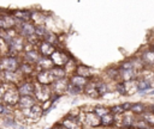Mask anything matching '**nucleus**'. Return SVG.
I'll return each instance as SVG.
<instances>
[{"mask_svg":"<svg viewBox=\"0 0 154 129\" xmlns=\"http://www.w3.org/2000/svg\"><path fill=\"white\" fill-rule=\"evenodd\" d=\"M4 100L8 105H12V104L18 103V100H19V92H18V90H16L14 87H12L10 91H6L4 93Z\"/></svg>","mask_w":154,"mask_h":129,"instance_id":"nucleus-1","label":"nucleus"},{"mask_svg":"<svg viewBox=\"0 0 154 129\" xmlns=\"http://www.w3.org/2000/svg\"><path fill=\"white\" fill-rule=\"evenodd\" d=\"M18 63H17V60L14 57H4L1 59L0 61V68L5 69L6 72H13L16 68H17Z\"/></svg>","mask_w":154,"mask_h":129,"instance_id":"nucleus-2","label":"nucleus"},{"mask_svg":"<svg viewBox=\"0 0 154 129\" xmlns=\"http://www.w3.org/2000/svg\"><path fill=\"white\" fill-rule=\"evenodd\" d=\"M83 122L89 124V125H99L101 123V118L95 113V112H88V113H84V117H83Z\"/></svg>","mask_w":154,"mask_h":129,"instance_id":"nucleus-3","label":"nucleus"},{"mask_svg":"<svg viewBox=\"0 0 154 129\" xmlns=\"http://www.w3.org/2000/svg\"><path fill=\"white\" fill-rule=\"evenodd\" d=\"M51 60L53 61V63H55L58 67H60V66L67 63L69 57H67L65 54L60 53V51H54L53 55H52V59H51Z\"/></svg>","mask_w":154,"mask_h":129,"instance_id":"nucleus-4","label":"nucleus"},{"mask_svg":"<svg viewBox=\"0 0 154 129\" xmlns=\"http://www.w3.org/2000/svg\"><path fill=\"white\" fill-rule=\"evenodd\" d=\"M141 60H142L144 67H153L154 66V51H152V50L144 51L141 56Z\"/></svg>","mask_w":154,"mask_h":129,"instance_id":"nucleus-5","label":"nucleus"},{"mask_svg":"<svg viewBox=\"0 0 154 129\" xmlns=\"http://www.w3.org/2000/svg\"><path fill=\"white\" fill-rule=\"evenodd\" d=\"M18 105L20 108H23V109H28L29 110L31 106L35 105V102H34L32 97H30V96H20L19 100H18Z\"/></svg>","mask_w":154,"mask_h":129,"instance_id":"nucleus-6","label":"nucleus"},{"mask_svg":"<svg viewBox=\"0 0 154 129\" xmlns=\"http://www.w3.org/2000/svg\"><path fill=\"white\" fill-rule=\"evenodd\" d=\"M35 92H36V96L40 100H47L49 98L48 87L45 85H41V86H38V88H35Z\"/></svg>","mask_w":154,"mask_h":129,"instance_id":"nucleus-7","label":"nucleus"},{"mask_svg":"<svg viewBox=\"0 0 154 129\" xmlns=\"http://www.w3.org/2000/svg\"><path fill=\"white\" fill-rule=\"evenodd\" d=\"M137 88H138V92L141 93H144L147 92L149 88H152V85H150V81L146 78H141L137 80Z\"/></svg>","mask_w":154,"mask_h":129,"instance_id":"nucleus-8","label":"nucleus"},{"mask_svg":"<svg viewBox=\"0 0 154 129\" xmlns=\"http://www.w3.org/2000/svg\"><path fill=\"white\" fill-rule=\"evenodd\" d=\"M37 80H38L42 85H47V84L52 82V80H54V78L52 76L51 72H48V70H43L42 73H40V74L37 75Z\"/></svg>","mask_w":154,"mask_h":129,"instance_id":"nucleus-9","label":"nucleus"},{"mask_svg":"<svg viewBox=\"0 0 154 129\" xmlns=\"http://www.w3.org/2000/svg\"><path fill=\"white\" fill-rule=\"evenodd\" d=\"M35 91V87L31 84H23L18 87V92L20 96H30Z\"/></svg>","mask_w":154,"mask_h":129,"instance_id":"nucleus-10","label":"nucleus"},{"mask_svg":"<svg viewBox=\"0 0 154 129\" xmlns=\"http://www.w3.org/2000/svg\"><path fill=\"white\" fill-rule=\"evenodd\" d=\"M63 125H64L66 129H78L79 123H78V119H77V118L70 116V117H67V118L64 121Z\"/></svg>","mask_w":154,"mask_h":129,"instance_id":"nucleus-11","label":"nucleus"},{"mask_svg":"<svg viewBox=\"0 0 154 129\" xmlns=\"http://www.w3.org/2000/svg\"><path fill=\"white\" fill-rule=\"evenodd\" d=\"M140 119L143 121V122H146L148 125L154 127V112H152V111L150 112L144 111L143 113L140 115Z\"/></svg>","mask_w":154,"mask_h":129,"instance_id":"nucleus-12","label":"nucleus"},{"mask_svg":"<svg viewBox=\"0 0 154 129\" xmlns=\"http://www.w3.org/2000/svg\"><path fill=\"white\" fill-rule=\"evenodd\" d=\"M40 51H41V54L43 55V57H46V56H48V55H53L54 48L52 47V44H49V43H47V42H43V43L40 45Z\"/></svg>","mask_w":154,"mask_h":129,"instance_id":"nucleus-13","label":"nucleus"},{"mask_svg":"<svg viewBox=\"0 0 154 129\" xmlns=\"http://www.w3.org/2000/svg\"><path fill=\"white\" fill-rule=\"evenodd\" d=\"M14 25V19L11 17H4L0 19V27L4 30H10Z\"/></svg>","mask_w":154,"mask_h":129,"instance_id":"nucleus-14","label":"nucleus"},{"mask_svg":"<svg viewBox=\"0 0 154 129\" xmlns=\"http://www.w3.org/2000/svg\"><path fill=\"white\" fill-rule=\"evenodd\" d=\"M20 31L24 36H31L35 33V27L32 26V24H29V23H23L22 24V27H20Z\"/></svg>","mask_w":154,"mask_h":129,"instance_id":"nucleus-15","label":"nucleus"},{"mask_svg":"<svg viewBox=\"0 0 154 129\" xmlns=\"http://www.w3.org/2000/svg\"><path fill=\"white\" fill-rule=\"evenodd\" d=\"M38 66H40V68H42V69H45V70H46V69H47V70H48V69L51 70V69L53 68V67H52V66H53V61H52L51 59H48V57H41L40 61H38Z\"/></svg>","mask_w":154,"mask_h":129,"instance_id":"nucleus-16","label":"nucleus"},{"mask_svg":"<svg viewBox=\"0 0 154 129\" xmlns=\"http://www.w3.org/2000/svg\"><path fill=\"white\" fill-rule=\"evenodd\" d=\"M85 93H87L89 97H91V98H96V97L100 96L99 92H97V88H96V85H95V84H89V85H87V87H85Z\"/></svg>","mask_w":154,"mask_h":129,"instance_id":"nucleus-17","label":"nucleus"},{"mask_svg":"<svg viewBox=\"0 0 154 129\" xmlns=\"http://www.w3.org/2000/svg\"><path fill=\"white\" fill-rule=\"evenodd\" d=\"M146 105L143 104V103H134L132 104V106H131V112H134V113H136V115H141V113H143L144 111H146Z\"/></svg>","mask_w":154,"mask_h":129,"instance_id":"nucleus-18","label":"nucleus"},{"mask_svg":"<svg viewBox=\"0 0 154 129\" xmlns=\"http://www.w3.org/2000/svg\"><path fill=\"white\" fill-rule=\"evenodd\" d=\"M71 84H72L73 86H77V87L81 88L82 86L87 85V79L83 78V76H79V75H75V76H72V79H71Z\"/></svg>","mask_w":154,"mask_h":129,"instance_id":"nucleus-19","label":"nucleus"},{"mask_svg":"<svg viewBox=\"0 0 154 129\" xmlns=\"http://www.w3.org/2000/svg\"><path fill=\"white\" fill-rule=\"evenodd\" d=\"M49 72H51V74H52V76L54 79H59V80L65 75V72H64V69L61 67H53Z\"/></svg>","mask_w":154,"mask_h":129,"instance_id":"nucleus-20","label":"nucleus"},{"mask_svg":"<svg viewBox=\"0 0 154 129\" xmlns=\"http://www.w3.org/2000/svg\"><path fill=\"white\" fill-rule=\"evenodd\" d=\"M41 113H42V109H41V106L37 105V104H35L34 106H31V108L29 109V116L32 117V118L40 117Z\"/></svg>","mask_w":154,"mask_h":129,"instance_id":"nucleus-21","label":"nucleus"},{"mask_svg":"<svg viewBox=\"0 0 154 129\" xmlns=\"http://www.w3.org/2000/svg\"><path fill=\"white\" fill-rule=\"evenodd\" d=\"M22 47H23L22 41H20L18 37H16L14 39H12V41L10 42V49H11L12 51H18V50L22 49Z\"/></svg>","mask_w":154,"mask_h":129,"instance_id":"nucleus-22","label":"nucleus"},{"mask_svg":"<svg viewBox=\"0 0 154 129\" xmlns=\"http://www.w3.org/2000/svg\"><path fill=\"white\" fill-rule=\"evenodd\" d=\"M76 72H77V75L83 76V78H87L90 74V69L88 67H85V66H78L77 69H76Z\"/></svg>","mask_w":154,"mask_h":129,"instance_id":"nucleus-23","label":"nucleus"},{"mask_svg":"<svg viewBox=\"0 0 154 129\" xmlns=\"http://www.w3.org/2000/svg\"><path fill=\"white\" fill-rule=\"evenodd\" d=\"M114 123V115L113 113H108L103 117H101V124L103 125H112Z\"/></svg>","mask_w":154,"mask_h":129,"instance_id":"nucleus-24","label":"nucleus"},{"mask_svg":"<svg viewBox=\"0 0 154 129\" xmlns=\"http://www.w3.org/2000/svg\"><path fill=\"white\" fill-rule=\"evenodd\" d=\"M94 112H95V113L101 118V117H103V116H106V115L111 113V110H109V109H107V108H103V106H97V108H95Z\"/></svg>","mask_w":154,"mask_h":129,"instance_id":"nucleus-25","label":"nucleus"},{"mask_svg":"<svg viewBox=\"0 0 154 129\" xmlns=\"http://www.w3.org/2000/svg\"><path fill=\"white\" fill-rule=\"evenodd\" d=\"M134 128H136V129H154L153 127L148 125L146 122H143V121H141V119L135 122V124H134Z\"/></svg>","mask_w":154,"mask_h":129,"instance_id":"nucleus-26","label":"nucleus"},{"mask_svg":"<svg viewBox=\"0 0 154 129\" xmlns=\"http://www.w3.org/2000/svg\"><path fill=\"white\" fill-rule=\"evenodd\" d=\"M26 59L29 60V61H31V62H34V61H40V56H38V54L36 53V51H29V53H26Z\"/></svg>","mask_w":154,"mask_h":129,"instance_id":"nucleus-27","label":"nucleus"},{"mask_svg":"<svg viewBox=\"0 0 154 129\" xmlns=\"http://www.w3.org/2000/svg\"><path fill=\"white\" fill-rule=\"evenodd\" d=\"M14 14L17 18L24 19V20L29 19V17H30V12H28V11H17V12H14Z\"/></svg>","mask_w":154,"mask_h":129,"instance_id":"nucleus-28","label":"nucleus"},{"mask_svg":"<svg viewBox=\"0 0 154 129\" xmlns=\"http://www.w3.org/2000/svg\"><path fill=\"white\" fill-rule=\"evenodd\" d=\"M96 88H97L99 94H105L106 92H108V86H107L106 84H103V82L97 84V85H96Z\"/></svg>","mask_w":154,"mask_h":129,"instance_id":"nucleus-29","label":"nucleus"},{"mask_svg":"<svg viewBox=\"0 0 154 129\" xmlns=\"http://www.w3.org/2000/svg\"><path fill=\"white\" fill-rule=\"evenodd\" d=\"M111 112L116 116V115H122L123 112H124V109H123V106H122V104L120 105H116V106H112L111 109Z\"/></svg>","mask_w":154,"mask_h":129,"instance_id":"nucleus-30","label":"nucleus"},{"mask_svg":"<svg viewBox=\"0 0 154 129\" xmlns=\"http://www.w3.org/2000/svg\"><path fill=\"white\" fill-rule=\"evenodd\" d=\"M117 92L122 96H126V90H125V82H119L117 84V87H116Z\"/></svg>","mask_w":154,"mask_h":129,"instance_id":"nucleus-31","label":"nucleus"},{"mask_svg":"<svg viewBox=\"0 0 154 129\" xmlns=\"http://www.w3.org/2000/svg\"><path fill=\"white\" fill-rule=\"evenodd\" d=\"M35 32H36L38 36H43V35L46 36V35L48 33L43 26H37V27H35Z\"/></svg>","mask_w":154,"mask_h":129,"instance_id":"nucleus-32","label":"nucleus"},{"mask_svg":"<svg viewBox=\"0 0 154 129\" xmlns=\"http://www.w3.org/2000/svg\"><path fill=\"white\" fill-rule=\"evenodd\" d=\"M79 91H81V88L77 87V86H73L72 84L69 85V87H67V92H70V93H72V94H76V93H78Z\"/></svg>","mask_w":154,"mask_h":129,"instance_id":"nucleus-33","label":"nucleus"},{"mask_svg":"<svg viewBox=\"0 0 154 129\" xmlns=\"http://www.w3.org/2000/svg\"><path fill=\"white\" fill-rule=\"evenodd\" d=\"M55 41H57V38H55V36H54L53 33H49V32H48V33L46 35V42H47V43L52 44V43H54Z\"/></svg>","mask_w":154,"mask_h":129,"instance_id":"nucleus-34","label":"nucleus"},{"mask_svg":"<svg viewBox=\"0 0 154 129\" xmlns=\"http://www.w3.org/2000/svg\"><path fill=\"white\" fill-rule=\"evenodd\" d=\"M20 69H22V72H23V73H25V74H29V73H30V70H31V67H30L29 64H23Z\"/></svg>","mask_w":154,"mask_h":129,"instance_id":"nucleus-35","label":"nucleus"},{"mask_svg":"<svg viewBox=\"0 0 154 129\" xmlns=\"http://www.w3.org/2000/svg\"><path fill=\"white\" fill-rule=\"evenodd\" d=\"M6 111V108L2 105V104H0V113H4Z\"/></svg>","mask_w":154,"mask_h":129,"instance_id":"nucleus-36","label":"nucleus"},{"mask_svg":"<svg viewBox=\"0 0 154 129\" xmlns=\"http://www.w3.org/2000/svg\"><path fill=\"white\" fill-rule=\"evenodd\" d=\"M54 129H66V128H65V127H64V125L61 124V125H58V127H55Z\"/></svg>","mask_w":154,"mask_h":129,"instance_id":"nucleus-37","label":"nucleus"},{"mask_svg":"<svg viewBox=\"0 0 154 129\" xmlns=\"http://www.w3.org/2000/svg\"><path fill=\"white\" fill-rule=\"evenodd\" d=\"M2 94H4V93H2L1 90H0V102H1V99H2Z\"/></svg>","mask_w":154,"mask_h":129,"instance_id":"nucleus-38","label":"nucleus"},{"mask_svg":"<svg viewBox=\"0 0 154 129\" xmlns=\"http://www.w3.org/2000/svg\"><path fill=\"white\" fill-rule=\"evenodd\" d=\"M150 50H152V51H154V43L152 44V47H150Z\"/></svg>","mask_w":154,"mask_h":129,"instance_id":"nucleus-39","label":"nucleus"},{"mask_svg":"<svg viewBox=\"0 0 154 129\" xmlns=\"http://www.w3.org/2000/svg\"><path fill=\"white\" fill-rule=\"evenodd\" d=\"M150 110H152V111H154V105H152V106H150Z\"/></svg>","mask_w":154,"mask_h":129,"instance_id":"nucleus-40","label":"nucleus"},{"mask_svg":"<svg viewBox=\"0 0 154 129\" xmlns=\"http://www.w3.org/2000/svg\"><path fill=\"white\" fill-rule=\"evenodd\" d=\"M149 93H150V94H154V90H153L152 92H149Z\"/></svg>","mask_w":154,"mask_h":129,"instance_id":"nucleus-41","label":"nucleus"}]
</instances>
